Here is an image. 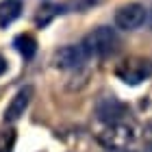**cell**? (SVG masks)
<instances>
[{
    "instance_id": "cell-1",
    "label": "cell",
    "mask_w": 152,
    "mask_h": 152,
    "mask_svg": "<svg viewBox=\"0 0 152 152\" xmlns=\"http://www.w3.org/2000/svg\"><path fill=\"white\" fill-rule=\"evenodd\" d=\"M135 139H137V128L133 122L126 120L107 124L98 133V143L107 150H126Z\"/></svg>"
},
{
    "instance_id": "cell-2",
    "label": "cell",
    "mask_w": 152,
    "mask_h": 152,
    "mask_svg": "<svg viewBox=\"0 0 152 152\" xmlns=\"http://www.w3.org/2000/svg\"><path fill=\"white\" fill-rule=\"evenodd\" d=\"M83 48L87 50L89 57L104 59V57H111V54L117 52V48H120V37H117L115 28H111V26H98V28H94L85 37Z\"/></svg>"
},
{
    "instance_id": "cell-3",
    "label": "cell",
    "mask_w": 152,
    "mask_h": 152,
    "mask_svg": "<svg viewBox=\"0 0 152 152\" xmlns=\"http://www.w3.org/2000/svg\"><path fill=\"white\" fill-rule=\"evenodd\" d=\"M115 76L122 83L135 87V85H139V83L148 80L152 76V61L143 59V57H128L115 67Z\"/></svg>"
},
{
    "instance_id": "cell-4",
    "label": "cell",
    "mask_w": 152,
    "mask_h": 152,
    "mask_svg": "<svg viewBox=\"0 0 152 152\" xmlns=\"http://www.w3.org/2000/svg\"><path fill=\"white\" fill-rule=\"evenodd\" d=\"M87 59H89V54L83 48V44L80 46H63L59 50H54L52 65L59 67V70H78Z\"/></svg>"
},
{
    "instance_id": "cell-5",
    "label": "cell",
    "mask_w": 152,
    "mask_h": 152,
    "mask_svg": "<svg viewBox=\"0 0 152 152\" xmlns=\"http://www.w3.org/2000/svg\"><path fill=\"white\" fill-rule=\"evenodd\" d=\"M146 22V7L139 2H128L115 11V26L122 31H137Z\"/></svg>"
},
{
    "instance_id": "cell-6",
    "label": "cell",
    "mask_w": 152,
    "mask_h": 152,
    "mask_svg": "<svg viewBox=\"0 0 152 152\" xmlns=\"http://www.w3.org/2000/svg\"><path fill=\"white\" fill-rule=\"evenodd\" d=\"M126 111H128L126 104H124L122 100H117L115 96H102V98L96 102V115L104 124H113V122L124 120Z\"/></svg>"
},
{
    "instance_id": "cell-7",
    "label": "cell",
    "mask_w": 152,
    "mask_h": 152,
    "mask_svg": "<svg viewBox=\"0 0 152 152\" xmlns=\"http://www.w3.org/2000/svg\"><path fill=\"white\" fill-rule=\"evenodd\" d=\"M33 96H35L33 85H24L22 89H18V94L11 98L9 107L4 109V120H7V122H18L20 117L26 113V109H28Z\"/></svg>"
},
{
    "instance_id": "cell-8",
    "label": "cell",
    "mask_w": 152,
    "mask_h": 152,
    "mask_svg": "<svg viewBox=\"0 0 152 152\" xmlns=\"http://www.w3.org/2000/svg\"><path fill=\"white\" fill-rule=\"evenodd\" d=\"M22 9H24L22 0H0V28L11 26L22 15Z\"/></svg>"
},
{
    "instance_id": "cell-9",
    "label": "cell",
    "mask_w": 152,
    "mask_h": 152,
    "mask_svg": "<svg viewBox=\"0 0 152 152\" xmlns=\"http://www.w3.org/2000/svg\"><path fill=\"white\" fill-rule=\"evenodd\" d=\"M61 13H65V4H57V2H46L37 9V15H35V24L37 28H46L48 24L52 22L54 18H59Z\"/></svg>"
},
{
    "instance_id": "cell-10",
    "label": "cell",
    "mask_w": 152,
    "mask_h": 152,
    "mask_svg": "<svg viewBox=\"0 0 152 152\" xmlns=\"http://www.w3.org/2000/svg\"><path fill=\"white\" fill-rule=\"evenodd\" d=\"M13 46H15V50L22 54L26 61H31L37 52V39L33 37L31 33H20V35L13 39Z\"/></svg>"
},
{
    "instance_id": "cell-11",
    "label": "cell",
    "mask_w": 152,
    "mask_h": 152,
    "mask_svg": "<svg viewBox=\"0 0 152 152\" xmlns=\"http://www.w3.org/2000/svg\"><path fill=\"white\" fill-rule=\"evenodd\" d=\"M15 139V128H0V152H13Z\"/></svg>"
},
{
    "instance_id": "cell-12",
    "label": "cell",
    "mask_w": 152,
    "mask_h": 152,
    "mask_svg": "<svg viewBox=\"0 0 152 152\" xmlns=\"http://www.w3.org/2000/svg\"><path fill=\"white\" fill-rule=\"evenodd\" d=\"M141 141H143V152H152V122L143 126V130H141Z\"/></svg>"
},
{
    "instance_id": "cell-13",
    "label": "cell",
    "mask_w": 152,
    "mask_h": 152,
    "mask_svg": "<svg viewBox=\"0 0 152 152\" xmlns=\"http://www.w3.org/2000/svg\"><path fill=\"white\" fill-rule=\"evenodd\" d=\"M4 72H7V61H4L2 54H0V76H2Z\"/></svg>"
},
{
    "instance_id": "cell-14",
    "label": "cell",
    "mask_w": 152,
    "mask_h": 152,
    "mask_svg": "<svg viewBox=\"0 0 152 152\" xmlns=\"http://www.w3.org/2000/svg\"><path fill=\"white\" fill-rule=\"evenodd\" d=\"M150 28H152V9H150Z\"/></svg>"
},
{
    "instance_id": "cell-15",
    "label": "cell",
    "mask_w": 152,
    "mask_h": 152,
    "mask_svg": "<svg viewBox=\"0 0 152 152\" xmlns=\"http://www.w3.org/2000/svg\"><path fill=\"white\" fill-rule=\"evenodd\" d=\"M109 152H126V150H109Z\"/></svg>"
}]
</instances>
